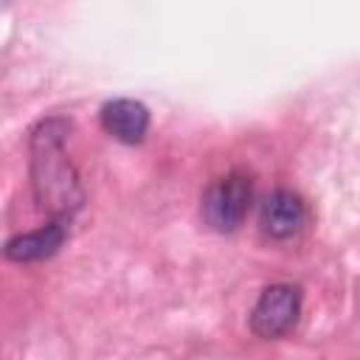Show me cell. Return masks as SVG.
Wrapping results in <instances>:
<instances>
[{"mask_svg": "<svg viewBox=\"0 0 360 360\" xmlns=\"http://www.w3.org/2000/svg\"><path fill=\"white\" fill-rule=\"evenodd\" d=\"M70 132V121L65 118H45L34 127L28 141L31 155V188L39 211L48 219L70 222V217L84 202V188L79 174L65 152V138Z\"/></svg>", "mask_w": 360, "mask_h": 360, "instance_id": "cell-1", "label": "cell"}, {"mask_svg": "<svg viewBox=\"0 0 360 360\" xmlns=\"http://www.w3.org/2000/svg\"><path fill=\"white\" fill-rule=\"evenodd\" d=\"M250 200H253V180L248 172L233 169L222 177H217L205 194H202V219L217 231V233H233L248 211H250Z\"/></svg>", "mask_w": 360, "mask_h": 360, "instance_id": "cell-2", "label": "cell"}, {"mask_svg": "<svg viewBox=\"0 0 360 360\" xmlns=\"http://www.w3.org/2000/svg\"><path fill=\"white\" fill-rule=\"evenodd\" d=\"M301 301H304V295H301L298 284L278 281V284L264 287L250 309V332L262 340L284 338L298 323Z\"/></svg>", "mask_w": 360, "mask_h": 360, "instance_id": "cell-3", "label": "cell"}, {"mask_svg": "<svg viewBox=\"0 0 360 360\" xmlns=\"http://www.w3.org/2000/svg\"><path fill=\"white\" fill-rule=\"evenodd\" d=\"M307 222V205L304 200L290 188H276L264 197L259 211V225L273 239H290L295 236Z\"/></svg>", "mask_w": 360, "mask_h": 360, "instance_id": "cell-4", "label": "cell"}, {"mask_svg": "<svg viewBox=\"0 0 360 360\" xmlns=\"http://www.w3.org/2000/svg\"><path fill=\"white\" fill-rule=\"evenodd\" d=\"M101 129L121 143H141L149 132V110L135 98H112L98 110Z\"/></svg>", "mask_w": 360, "mask_h": 360, "instance_id": "cell-5", "label": "cell"}, {"mask_svg": "<svg viewBox=\"0 0 360 360\" xmlns=\"http://www.w3.org/2000/svg\"><path fill=\"white\" fill-rule=\"evenodd\" d=\"M68 239V222L62 219H48L45 225L34 228V231H25V233H17L6 242L3 253L8 262H17V264H25V262H42V259H51Z\"/></svg>", "mask_w": 360, "mask_h": 360, "instance_id": "cell-6", "label": "cell"}]
</instances>
